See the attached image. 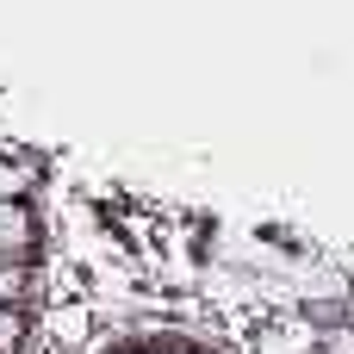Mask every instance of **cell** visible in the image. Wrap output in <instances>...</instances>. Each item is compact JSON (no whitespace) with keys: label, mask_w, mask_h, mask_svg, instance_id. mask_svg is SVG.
<instances>
[{"label":"cell","mask_w":354,"mask_h":354,"mask_svg":"<svg viewBox=\"0 0 354 354\" xmlns=\"http://www.w3.org/2000/svg\"><path fill=\"white\" fill-rule=\"evenodd\" d=\"M25 187H31V174H25L19 162H6V156H0V205H19V199H25Z\"/></svg>","instance_id":"cell-2"},{"label":"cell","mask_w":354,"mask_h":354,"mask_svg":"<svg viewBox=\"0 0 354 354\" xmlns=\"http://www.w3.org/2000/svg\"><path fill=\"white\" fill-rule=\"evenodd\" d=\"M19 336H25L19 311H0V354H12V348H19Z\"/></svg>","instance_id":"cell-3"},{"label":"cell","mask_w":354,"mask_h":354,"mask_svg":"<svg viewBox=\"0 0 354 354\" xmlns=\"http://www.w3.org/2000/svg\"><path fill=\"white\" fill-rule=\"evenodd\" d=\"M31 243H37V218L25 205H0V268H12Z\"/></svg>","instance_id":"cell-1"}]
</instances>
